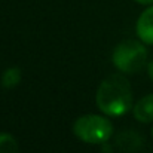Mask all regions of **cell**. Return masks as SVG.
I'll return each mask as SVG.
<instances>
[{"instance_id":"1","label":"cell","mask_w":153,"mask_h":153,"mask_svg":"<svg viewBox=\"0 0 153 153\" xmlns=\"http://www.w3.org/2000/svg\"><path fill=\"white\" fill-rule=\"evenodd\" d=\"M97 107L110 117L126 114L132 105V89L128 79L122 74H111L100 83L95 94Z\"/></svg>"},{"instance_id":"2","label":"cell","mask_w":153,"mask_h":153,"mask_svg":"<svg viewBox=\"0 0 153 153\" xmlns=\"http://www.w3.org/2000/svg\"><path fill=\"white\" fill-rule=\"evenodd\" d=\"M73 134L83 143L104 144L113 135V125L105 116L85 114L73 123Z\"/></svg>"},{"instance_id":"3","label":"cell","mask_w":153,"mask_h":153,"mask_svg":"<svg viewBox=\"0 0 153 153\" xmlns=\"http://www.w3.org/2000/svg\"><path fill=\"white\" fill-rule=\"evenodd\" d=\"M147 61V49L140 40H123L120 42L111 53L113 65L122 73H137Z\"/></svg>"},{"instance_id":"4","label":"cell","mask_w":153,"mask_h":153,"mask_svg":"<svg viewBox=\"0 0 153 153\" xmlns=\"http://www.w3.org/2000/svg\"><path fill=\"white\" fill-rule=\"evenodd\" d=\"M135 31L143 43L153 45V4L146 7L138 16L135 24Z\"/></svg>"},{"instance_id":"5","label":"cell","mask_w":153,"mask_h":153,"mask_svg":"<svg viewBox=\"0 0 153 153\" xmlns=\"http://www.w3.org/2000/svg\"><path fill=\"white\" fill-rule=\"evenodd\" d=\"M132 111H134V117L138 122H143V123L153 122V94H149L143 97L140 101L135 102V105L132 107Z\"/></svg>"},{"instance_id":"6","label":"cell","mask_w":153,"mask_h":153,"mask_svg":"<svg viewBox=\"0 0 153 153\" xmlns=\"http://www.w3.org/2000/svg\"><path fill=\"white\" fill-rule=\"evenodd\" d=\"M117 146L125 152H137L141 147V137L132 131L122 132L117 137Z\"/></svg>"},{"instance_id":"7","label":"cell","mask_w":153,"mask_h":153,"mask_svg":"<svg viewBox=\"0 0 153 153\" xmlns=\"http://www.w3.org/2000/svg\"><path fill=\"white\" fill-rule=\"evenodd\" d=\"M21 79H22V73H21L19 67H9V68H6L3 71L0 83H1L3 88L12 89V88H15V86L19 85Z\"/></svg>"},{"instance_id":"8","label":"cell","mask_w":153,"mask_h":153,"mask_svg":"<svg viewBox=\"0 0 153 153\" xmlns=\"http://www.w3.org/2000/svg\"><path fill=\"white\" fill-rule=\"evenodd\" d=\"M0 153H19V146L12 134H0Z\"/></svg>"},{"instance_id":"9","label":"cell","mask_w":153,"mask_h":153,"mask_svg":"<svg viewBox=\"0 0 153 153\" xmlns=\"http://www.w3.org/2000/svg\"><path fill=\"white\" fill-rule=\"evenodd\" d=\"M147 74H149V77L153 80V61L147 64Z\"/></svg>"},{"instance_id":"10","label":"cell","mask_w":153,"mask_h":153,"mask_svg":"<svg viewBox=\"0 0 153 153\" xmlns=\"http://www.w3.org/2000/svg\"><path fill=\"white\" fill-rule=\"evenodd\" d=\"M137 3H140V4H153V0H135Z\"/></svg>"},{"instance_id":"11","label":"cell","mask_w":153,"mask_h":153,"mask_svg":"<svg viewBox=\"0 0 153 153\" xmlns=\"http://www.w3.org/2000/svg\"><path fill=\"white\" fill-rule=\"evenodd\" d=\"M152 137H153V126H152Z\"/></svg>"}]
</instances>
